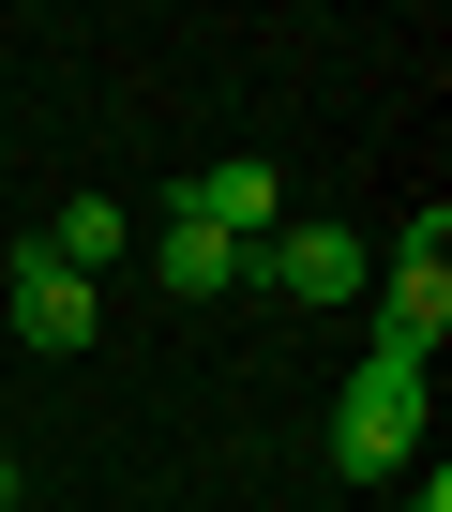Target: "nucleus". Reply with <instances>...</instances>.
Masks as SVG:
<instances>
[{
    "label": "nucleus",
    "instance_id": "obj_2",
    "mask_svg": "<svg viewBox=\"0 0 452 512\" xmlns=\"http://www.w3.org/2000/svg\"><path fill=\"white\" fill-rule=\"evenodd\" d=\"M242 287H287V302H347V287H362V241H347V226H272V241L242 256Z\"/></svg>",
    "mask_w": 452,
    "mask_h": 512
},
{
    "label": "nucleus",
    "instance_id": "obj_4",
    "mask_svg": "<svg viewBox=\"0 0 452 512\" xmlns=\"http://www.w3.org/2000/svg\"><path fill=\"white\" fill-rule=\"evenodd\" d=\"M166 211H196V226H226V241L257 256V241H272V211H287V181H272V166H181V196H166Z\"/></svg>",
    "mask_w": 452,
    "mask_h": 512
},
{
    "label": "nucleus",
    "instance_id": "obj_9",
    "mask_svg": "<svg viewBox=\"0 0 452 512\" xmlns=\"http://www.w3.org/2000/svg\"><path fill=\"white\" fill-rule=\"evenodd\" d=\"M0 512H16V452H0Z\"/></svg>",
    "mask_w": 452,
    "mask_h": 512
},
{
    "label": "nucleus",
    "instance_id": "obj_6",
    "mask_svg": "<svg viewBox=\"0 0 452 512\" xmlns=\"http://www.w3.org/2000/svg\"><path fill=\"white\" fill-rule=\"evenodd\" d=\"M151 272H166L181 302H196V287H242V241H226V226H196V211H166V226H151Z\"/></svg>",
    "mask_w": 452,
    "mask_h": 512
},
{
    "label": "nucleus",
    "instance_id": "obj_5",
    "mask_svg": "<svg viewBox=\"0 0 452 512\" xmlns=\"http://www.w3.org/2000/svg\"><path fill=\"white\" fill-rule=\"evenodd\" d=\"M437 332H452V256H392V287H377V347L437 362Z\"/></svg>",
    "mask_w": 452,
    "mask_h": 512
},
{
    "label": "nucleus",
    "instance_id": "obj_10",
    "mask_svg": "<svg viewBox=\"0 0 452 512\" xmlns=\"http://www.w3.org/2000/svg\"><path fill=\"white\" fill-rule=\"evenodd\" d=\"M0 452H16V437H0Z\"/></svg>",
    "mask_w": 452,
    "mask_h": 512
},
{
    "label": "nucleus",
    "instance_id": "obj_8",
    "mask_svg": "<svg viewBox=\"0 0 452 512\" xmlns=\"http://www.w3.org/2000/svg\"><path fill=\"white\" fill-rule=\"evenodd\" d=\"M392 512H452V482H437V467H422V497H392Z\"/></svg>",
    "mask_w": 452,
    "mask_h": 512
},
{
    "label": "nucleus",
    "instance_id": "obj_3",
    "mask_svg": "<svg viewBox=\"0 0 452 512\" xmlns=\"http://www.w3.org/2000/svg\"><path fill=\"white\" fill-rule=\"evenodd\" d=\"M0 302H16V332L61 362V347H91V272H61V256L46 241H16V287H0Z\"/></svg>",
    "mask_w": 452,
    "mask_h": 512
},
{
    "label": "nucleus",
    "instance_id": "obj_1",
    "mask_svg": "<svg viewBox=\"0 0 452 512\" xmlns=\"http://www.w3.org/2000/svg\"><path fill=\"white\" fill-rule=\"evenodd\" d=\"M332 452H347V482H392L422 452V362L407 347H362V377L332 392Z\"/></svg>",
    "mask_w": 452,
    "mask_h": 512
},
{
    "label": "nucleus",
    "instance_id": "obj_7",
    "mask_svg": "<svg viewBox=\"0 0 452 512\" xmlns=\"http://www.w3.org/2000/svg\"><path fill=\"white\" fill-rule=\"evenodd\" d=\"M46 256H61V272H106V256H121V211H106V196H61Z\"/></svg>",
    "mask_w": 452,
    "mask_h": 512
}]
</instances>
